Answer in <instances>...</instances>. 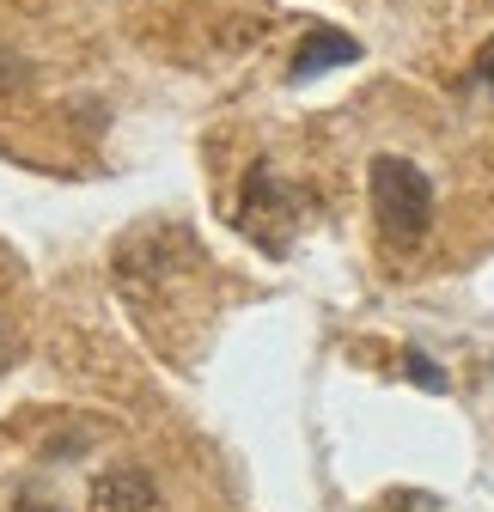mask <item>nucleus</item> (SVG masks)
<instances>
[{
  "label": "nucleus",
  "instance_id": "obj_3",
  "mask_svg": "<svg viewBox=\"0 0 494 512\" xmlns=\"http://www.w3.org/2000/svg\"><path fill=\"white\" fill-rule=\"evenodd\" d=\"M348 61H360V43L348 31H336V25H312V31L299 37V49H293L287 80H318L330 68H348Z\"/></svg>",
  "mask_w": 494,
  "mask_h": 512
},
{
  "label": "nucleus",
  "instance_id": "obj_4",
  "mask_svg": "<svg viewBox=\"0 0 494 512\" xmlns=\"http://www.w3.org/2000/svg\"><path fill=\"white\" fill-rule=\"evenodd\" d=\"M147 506H153L147 470H104L92 482V512H147Z\"/></svg>",
  "mask_w": 494,
  "mask_h": 512
},
{
  "label": "nucleus",
  "instance_id": "obj_2",
  "mask_svg": "<svg viewBox=\"0 0 494 512\" xmlns=\"http://www.w3.org/2000/svg\"><path fill=\"white\" fill-rule=\"evenodd\" d=\"M293 220H299L293 189H287L269 165H251V177H244V196H238V226H244V238L263 244L269 256H281L287 238H293Z\"/></svg>",
  "mask_w": 494,
  "mask_h": 512
},
{
  "label": "nucleus",
  "instance_id": "obj_5",
  "mask_svg": "<svg viewBox=\"0 0 494 512\" xmlns=\"http://www.w3.org/2000/svg\"><path fill=\"white\" fill-rule=\"evenodd\" d=\"M403 366H409V378L421 384V391H434V397H440V391H446V384H452V378L440 372V360H427V354H409Z\"/></svg>",
  "mask_w": 494,
  "mask_h": 512
},
{
  "label": "nucleus",
  "instance_id": "obj_6",
  "mask_svg": "<svg viewBox=\"0 0 494 512\" xmlns=\"http://www.w3.org/2000/svg\"><path fill=\"white\" fill-rule=\"evenodd\" d=\"M470 86H488L494 92V37L476 49V61H470Z\"/></svg>",
  "mask_w": 494,
  "mask_h": 512
},
{
  "label": "nucleus",
  "instance_id": "obj_1",
  "mask_svg": "<svg viewBox=\"0 0 494 512\" xmlns=\"http://www.w3.org/2000/svg\"><path fill=\"white\" fill-rule=\"evenodd\" d=\"M366 196H373V220L391 250H415L427 238V226H434V183H427L421 165H409L397 153H379L366 165Z\"/></svg>",
  "mask_w": 494,
  "mask_h": 512
},
{
  "label": "nucleus",
  "instance_id": "obj_7",
  "mask_svg": "<svg viewBox=\"0 0 494 512\" xmlns=\"http://www.w3.org/2000/svg\"><path fill=\"white\" fill-rule=\"evenodd\" d=\"M19 512H49V506H19Z\"/></svg>",
  "mask_w": 494,
  "mask_h": 512
}]
</instances>
